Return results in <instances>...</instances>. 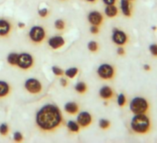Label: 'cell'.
<instances>
[{
    "label": "cell",
    "mask_w": 157,
    "mask_h": 143,
    "mask_svg": "<svg viewBox=\"0 0 157 143\" xmlns=\"http://www.w3.org/2000/svg\"><path fill=\"white\" fill-rule=\"evenodd\" d=\"M18 58H19V54H18V53H10V54L8 56L7 60H8L9 64L13 65V66H17Z\"/></svg>",
    "instance_id": "cell-21"
},
{
    "label": "cell",
    "mask_w": 157,
    "mask_h": 143,
    "mask_svg": "<svg viewBox=\"0 0 157 143\" xmlns=\"http://www.w3.org/2000/svg\"><path fill=\"white\" fill-rule=\"evenodd\" d=\"M34 64V59L33 57L29 53H21L19 54L17 66L21 70H29L31 69Z\"/></svg>",
    "instance_id": "cell-6"
},
{
    "label": "cell",
    "mask_w": 157,
    "mask_h": 143,
    "mask_svg": "<svg viewBox=\"0 0 157 143\" xmlns=\"http://www.w3.org/2000/svg\"><path fill=\"white\" fill-rule=\"evenodd\" d=\"M25 26V24L24 23H22V22H20L19 23V27H21V28H23Z\"/></svg>",
    "instance_id": "cell-36"
},
{
    "label": "cell",
    "mask_w": 157,
    "mask_h": 143,
    "mask_svg": "<svg viewBox=\"0 0 157 143\" xmlns=\"http://www.w3.org/2000/svg\"><path fill=\"white\" fill-rule=\"evenodd\" d=\"M52 71H53L54 75H55V76H62L64 75L63 70H62L61 68L57 67V66H53Z\"/></svg>",
    "instance_id": "cell-27"
},
{
    "label": "cell",
    "mask_w": 157,
    "mask_h": 143,
    "mask_svg": "<svg viewBox=\"0 0 157 143\" xmlns=\"http://www.w3.org/2000/svg\"><path fill=\"white\" fill-rule=\"evenodd\" d=\"M35 122L40 130L53 132L63 124V115L57 106L45 104L37 112Z\"/></svg>",
    "instance_id": "cell-1"
},
{
    "label": "cell",
    "mask_w": 157,
    "mask_h": 143,
    "mask_svg": "<svg viewBox=\"0 0 157 143\" xmlns=\"http://www.w3.org/2000/svg\"><path fill=\"white\" fill-rule=\"evenodd\" d=\"M112 41L117 46H124L128 43V36L124 31L117 28H114L112 33Z\"/></svg>",
    "instance_id": "cell-8"
},
{
    "label": "cell",
    "mask_w": 157,
    "mask_h": 143,
    "mask_svg": "<svg viewBox=\"0 0 157 143\" xmlns=\"http://www.w3.org/2000/svg\"><path fill=\"white\" fill-rule=\"evenodd\" d=\"M86 1H88V2H90V3H94V2L97 1V0H86Z\"/></svg>",
    "instance_id": "cell-37"
},
{
    "label": "cell",
    "mask_w": 157,
    "mask_h": 143,
    "mask_svg": "<svg viewBox=\"0 0 157 143\" xmlns=\"http://www.w3.org/2000/svg\"><path fill=\"white\" fill-rule=\"evenodd\" d=\"M10 132V127L7 124L0 125V134L2 136H7Z\"/></svg>",
    "instance_id": "cell-25"
},
{
    "label": "cell",
    "mask_w": 157,
    "mask_h": 143,
    "mask_svg": "<svg viewBox=\"0 0 157 143\" xmlns=\"http://www.w3.org/2000/svg\"><path fill=\"white\" fill-rule=\"evenodd\" d=\"M13 139L16 142H21L23 141V136L21 132H15L13 136Z\"/></svg>",
    "instance_id": "cell-29"
},
{
    "label": "cell",
    "mask_w": 157,
    "mask_h": 143,
    "mask_svg": "<svg viewBox=\"0 0 157 143\" xmlns=\"http://www.w3.org/2000/svg\"><path fill=\"white\" fill-rule=\"evenodd\" d=\"M12 30L10 22L5 19H0V37H7L10 35Z\"/></svg>",
    "instance_id": "cell-10"
},
{
    "label": "cell",
    "mask_w": 157,
    "mask_h": 143,
    "mask_svg": "<svg viewBox=\"0 0 157 143\" xmlns=\"http://www.w3.org/2000/svg\"><path fill=\"white\" fill-rule=\"evenodd\" d=\"M67 128L70 132L72 133H78V131H80V125H78V123L74 122V121H69L67 123Z\"/></svg>",
    "instance_id": "cell-19"
},
{
    "label": "cell",
    "mask_w": 157,
    "mask_h": 143,
    "mask_svg": "<svg viewBox=\"0 0 157 143\" xmlns=\"http://www.w3.org/2000/svg\"><path fill=\"white\" fill-rule=\"evenodd\" d=\"M10 91H11V88L7 82L0 81V99L8 97Z\"/></svg>",
    "instance_id": "cell-15"
},
{
    "label": "cell",
    "mask_w": 157,
    "mask_h": 143,
    "mask_svg": "<svg viewBox=\"0 0 157 143\" xmlns=\"http://www.w3.org/2000/svg\"><path fill=\"white\" fill-rule=\"evenodd\" d=\"M99 96L103 99V100H111L113 97H114V91L113 89L108 87V86H105L103 87L100 91H99Z\"/></svg>",
    "instance_id": "cell-13"
},
{
    "label": "cell",
    "mask_w": 157,
    "mask_h": 143,
    "mask_svg": "<svg viewBox=\"0 0 157 143\" xmlns=\"http://www.w3.org/2000/svg\"><path fill=\"white\" fill-rule=\"evenodd\" d=\"M150 105L148 100L143 97H135L129 104V109L134 114L146 113Z\"/></svg>",
    "instance_id": "cell-3"
},
{
    "label": "cell",
    "mask_w": 157,
    "mask_h": 143,
    "mask_svg": "<svg viewBox=\"0 0 157 143\" xmlns=\"http://www.w3.org/2000/svg\"><path fill=\"white\" fill-rule=\"evenodd\" d=\"M46 36V32L42 26H33L29 32V38L34 44L42 43Z\"/></svg>",
    "instance_id": "cell-5"
},
{
    "label": "cell",
    "mask_w": 157,
    "mask_h": 143,
    "mask_svg": "<svg viewBox=\"0 0 157 143\" xmlns=\"http://www.w3.org/2000/svg\"><path fill=\"white\" fill-rule=\"evenodd\" d=\"M90 31L93 35H97L99 34V26H96V25H92L91 28H90Z\"/></svg>",
    "instance_id": "cell-31"
},
{
    "label": "cell",
    "mask_w": 157,
    "mask_h": 143,
    "mask_svg": "<svg viewBox=\"0 0 157 143\" xmlns=\"http://www.w3.org/2000/svg\"><path fill=\"white\" fill-rule=\"evenodd\" d=\"M120 9L124 16L130 17L131 16V8L130 2L128 0H120Z\"/></svg>",
    "instance_id": "cell-14"
},
{
    "label": "cell",
    "mask_w": 157,
    "mask_h": 143,
    "mask_svg": "<svg viewBox=\"0 0 157 143\" xmlns=\"http://www.w3.org/2000/svg\"><path fill=\"white\" fill-rule=\"evenodd\" d=\"M48 13H49V11H48L47 9H42V10H40L38 11V14H39V16H40L41 18H45V17H47Z\"/></svg>",
    "instance_id": "cell-30"
},
{
    "label": "cell",
    "mask_w": 157,
    "mask_h": 143,
    "mask_svg": "<svg viewBox=\"0 0 157 143\" xmlns=\"http://www.w3.org/2000/svg\"><path fill=\"white\" fill-rule=\"evenodd\" d=\"M60 83H61V86H63V87H67V81L65 78H61Z\"/></svg>",
    "instance_id": "cell-34"
},
{
    "label": "cell",
    "mask_w": 157,
    "mask_h": 143,
    "mask_svg": "<svg viewBox=\"0 0 157 143\" xmlns=\"http://www.w3.org/2000/svg\"><path fill=\"white\" fill-rule=\"evenodd\" d=\"M127 103V99L124 94H119L117 97V104L120 107H124Z\"/></svg>",
    "instance_id": "cell-24"
},
{
    "label": "cell",
    "mask_w": 157,
    "mask_h": 143,
    "mask_svg": "<svg viewBox=\"0 0 157 143\" xmlns=\"http://www.w3.org/2000/svg\"><path fill=\"white\" fill-rule=\"evenodd\" d=\"M143 69H144L145 71H150V70H151V66L148 65V64H145V65H143Z\"/></svg>",
    "instance_id": "cell-35"
},
{
    "label": "cell",
    "mask_w": 157,
    "mask_h": 143,
    "mask_svg": "<svg viewBox=\"0 0 157 143\" xmlns=\"http://www.w3.org/2000/svg\"><path fill=\"white\" fill-rule=\"evenodd\" d=\"M65 26H66V24H65V22L63 20H56L55 22V27H56V29H57L59 31L64 30Z\"/></svg>",
    "instance_id": "cell-26"
},
{
    "label": "cell",
    "mask_w": 157,
    "mask_h": 143,
    "mask_svg": "<svg viewBox=\"0 0 157 143\" xmlns=\"http://www.w3.org/2000/svg\"><path fill=\"white\" fill-rule=\"evenodd\" d=\"M48 45L53 49H58V48L62 47L65 45V39L62 36L56 35V36H53V37L49 38Z\"/></svg>",
    "instance_id": "cell-12"
},
{
    "label": "cell",
    "mask_w": 157,
    "mask_h": 143,
    "mask_svg": "<svg viewBox=\"0 0 157 143\" xmlns=\"http://www.w3.org/2000/svg\"><path fill=\"white\" fill-rule=\"evenodd\" d=\"M77 123L82 127H88L93 123V116L88 112H82L78 113L77 117Z\"/></svg>",
    "instance_id": "cell-9"
},
{
    "label": "cell",
    "mask_w": 157,
    "mask_h": 143,
    "mask_svg": "<svg viewBox=\"0 0 157 143\" xmlns=\"http://www.w3.org/2000/svg\"><path fill=\"white\" fill-rule=\"evenodd\" d=\"M88 21L92 25L100 26L104 22V17L99 11H91L88 14Z\"/></svg>",
    "instance_id": "cell-11"
},
{
    "label": "cell",
    "mask_w": 157,
    "mask_h": 143,
    "mask_svg": "<svg viewBox=\"0 0 157 143\" xmlns=\"http://www.w3.org/2000/svg\"><path fill=\"white\" fill-rule=\"evenodd\" d=\"M88 49L91 51V52H97L98 49H99V45L97 42L95 41H91L88 43Z\"/></svg>",
    "instance_id": "cell-22"
},
{
    "label": "cell",
    "mask_w": 157,
    "mask_h": 143,
    "mask_svg": "<svg viewBox=\"0 0 157 143\" xmlns=\"http://www.w3.org/2000/svg\"><path fill=\"white\" fill-rule=\"evenodd\" d=\"M128 1L130 2V1H134V0H128Z\"/></svg>",
    "instance_id": "cell-38"
},
{
    "label": "cell",
    "mask_w": 157,
    "mask_h": 143,
    "mask_svg": "<svg viewBox=\"0 0 157 143\" xmlns=\"http://www.w3.org/2000/svg\"><path fill=\"white\" fill-rule=\"evenodd\" d=\"M149 50L152 56L157 57V44H151L149 47Z\"/></svg>",
    "instance_id": "cell-28"
},
{
    "label": "cell",
    "mask_w": 157,
    "mask_h": 143,
    "mask_svg": "<svg viewBox=\"0 0 157 143\" xmlns=\"http://www.w3.org/2000/svg\"><path fill=\"white\" fill-rule=\"evenodd\" d=\"M111 124H110V121L107 120V119H101L99 121V126L100 128H102L103 130H105V129H108L110 127Z\"/></svg>",
    "instance_id": "cell-23"
},
{
    "label": "cell",
    "mask_w": 157,
    "mask_h": 143,
    "mask_svg": "<svg viewBox=\"0 0 157 143\" xmlns=\"http://www.w3.org/2000/svg\"><path fill=\"white\" fill-rule=\"evenodd\" d=\"M115 68L114 66L108 64V63H104L101 64L98 69H97V75L101 79L104 80H111L115 76Z\"/></svg>",
    "instance_id": "cell-4"
},
{
    "label": "cell",
    "mask_w": 157,
    "mask_h": 143,
    "mask_svg": "<svg viewBox=\"0 0 157 143\" xmlns=\"http://www.w3.org/2000/svg\"><path fill=\"white\" fill-rule=\"evenodd\" d=\"M24 88L29 93L34 94V95L41 93L42 89H43L42 83L35 78H30V79L26 80L24 83Z\"/></svg>",
    "instance_id": "cell-7"
},
{
    "label": "cell",
    "mask_w": 157,
    "mask_h": 143,
    "mask_svg": "<svg viewBox=\"0 0 157 143\" xmlns=\"http://www.w3.org/2000/svg\"><path fill=\"white\" fill-rule=\"evenodd\" d=\"M65 112L68 114H71V115H74V114H77L78 112V105L76 103V102H67L65 104Z\"/></svg>",
    "instance_id": "cell-16"
},
{
    "label": "cell",
    "mask_w": 157,
    "mask_h": 143,
    "mask_svg": "<svg viewBox=\"0 0 157 143\" xmlns=\"http://www.w3.org/2000/svg\"><path fill=\"white\" fill-rule=\"evenodd\" d=\"M75 90L78 93V94H84L87 90V86L84 82H78L76 86H75Z\"/></svg>",
    "instance_id": "cell-20"
},
{
    "label": "cell",
    "mask_w": 157,
    "mask_h": 143,
    "mask_svg": "<svg viewBox=\"0 0 157 143\" xmlns=\"http://www.w3.org/2000/svg\"><path fill=\"white\" fill-rule=\"evenodd\" d=\"M105 13L108 18H115L118 14V10L115 5L106 6L105 9Z\"/></svg>",
    "instance_id": "cell-17"
},
{
    "label": "cell",
    "mask_w": 157,
    "mask_h": 143,
    "mask_svg": "<svg viewBox=\"0 0 157 143\" xmlns=\"http://www.w3.org/2000/svg\"><path fill=\"white\" fill-rule=\"evenodd\" d=\"M130 127L136 134H146L151 129V120L145 114H135L130 122Z\"/></svg>",
    "instance_id": "cell-2"
},
{
    "label": "cell",
    "mask_w": 157,
    "mask_h": 143,
    "mask_svg": "<svg viewBox=\"0 0 157 143\" xmlns=\"http://www.w3.org/2000/svg\"><path fill=\"white\" fill-rule=\"evenodd\" d=\"M78 68H75V67H72V68L67 69L64 74H65V76L67 77L72 79V78H74L78 75Z\"/></svg>",
    "instance_id": "cell-18"
},
{
    "label": "cell",
    "mask_w": 157,
    "mask_h": 143,
    "mask_svg": "<svg viewBox=\"0 0 157 143\" xmlns=\"http://www.w3.org/2000/svg\"><path fill=\"white\" fill-rule=\"evenodd\" d=\"M103 2L105 3V5L106 6H110V5H115L117 0H103Z\"/></svg>",
    "instance_id": "cell-32"
},
{
    "label": "cell",
    "mask_w": 157,
    "mask_h": 143,
    "mask_svg": "<svg viewBox=\"0 0 157 143\" xmlns=\"http://www.w3.org/2000/svg\"><path fill=\"white\" fill-rule=\"evenodd\" d=\"M117 54H118L119 56H123V55H125V49H124V47H117Z\"/></svg>",
    "instance_id": "cell-33"
}]
</instances>
